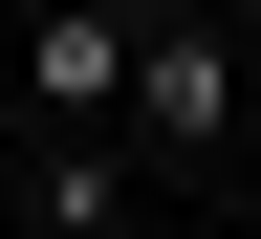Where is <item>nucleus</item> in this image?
I'll list each match as a JSON object with an SVG mask.
<instances>
[{"instance_id":"7ed1b4c3","label":"nucleus","mask_w":261,"mask_h":239,"mask_svg":"<svg viewBox=\"0 0 261 239\" xmlns=\"http://www.w3.org/2000/svg\"><path fill=\"white\" fill-rule=\"evenodd\" d=\"M0 218H22V174H0Z\"/></svg>"},{"instance_id":"f257e3e1","label":"nucleus","mask_w":261,"mask_h":239,"mask_svg":"<svg viewBox=\"0 0 261 239\" xmlns=\"http://www.w3.org/2000/svg\"><path fill=\"white\" fill-rule=\"evenodd\" d=\"M218 109H240V44H218V22H152V44H130V130H152V152H196Z\"/></svg>"},{"instance_id":"f03ea898","label":"nucleus","mask_w":261,"mask_h":239,"mask_svg":"<svg viewBox=\"0 0 261 239\" xmlns=\"http://www.w3.org/2000/svg\"><path fill=\"white\" fill-rule=\"evenodd\" d=\"M130 0H44V109H130Z\"/></svg>"}]
</instances>
